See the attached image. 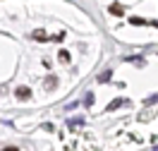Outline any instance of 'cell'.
<instances>
[{"label": "cell", "instance_id": "6da1fadb", "mask_svg": "<svg viewBox=\"0 0 158 151\" xmlns=\"http://www.w3.org/2000/svg\"><path fill=\"white\" fill-rule=\"evenodd\" d=\"M15 96H17L19 101H27V99H31V89H29V86H17Z\"/></svg>", "mask_w": 158, "mask_h": 151}, {"label": "cell", "instance_id": "7a4b0ae2", "mask_svg": "<svg viewBox=\"0 0 158 151\" xmlns=\"http://www.w3.org/2000/svg\"><path fill=\"white\" fill-rule=\"evenodd\" d=\"M46 89H55V77H46Z\"/></svg>", "mask_w": 158, "mask_h": 151}, {"label": "cell", "instance_id": "3957f363", "mask_svg": "<svg viewBox=\"0 0 158 151\" xmlns=\"http://www.w3.org/2000/svg\"><path fill=\"white\" fill-rule=\"evenodd\" d=\"M110 12H113V15H122V5H110Z\"/></svg>", "mask_w": 158, "mask_h": 151}, {"label": "cell", "instance_id": "277c9868", "mask_svg": "<svg viewBox=\"0 0 158 151\" xmlns=\"http://www.w3.org/2000/svg\"><path fill=\"white\" fill-rule=\"evenodd\" d=\"M129 22H132V24H134V27H141V24H146V22L141 19V17H132V19H129Z\"/></svg>", "mask_w": 158, "mask_h": 151}, {"label": "cell", "instance_id": "5b68a950", "mask_svg": "<svg viewBox=\"0 0 158 151\" xmlns=\"http://www.w3.org/2000/svg\"><path fill=\"white\" fill-rule=\"evenodd\" d=\"M118 106H122V101H113V103H110V106H108V111H115V108H118Z\"/></svg>", "mask_w": 158, "mask_h": 151}, {"label": "cell", "instance_id": "8992f818", "mask_svg": "<svg viewBox=\"0 0 158 151\" xmlns=\"http://www.w3.org/2000/svg\"><path fill=\"white\" fill-rule=\"evenodd\" d=\"M60 60H62V62H69V53H67V50H62V53H60Z\"/></svg>", "mask_w": 158, "mask_h": 151}, {"label": "cell", "instance_id": "52a82bcc", "mask_svg": "<svg viewBox=\"0 0 158 151\" xmlns=\"http://www.w3.org/2000/svg\"><path fill=\"white\" fill-rule=\"evenodd\" d=\"M151 24H153V27H158V22H151Z\"/></svg>", "mask_w": 158, "mask_h": 151}]
</instances>
